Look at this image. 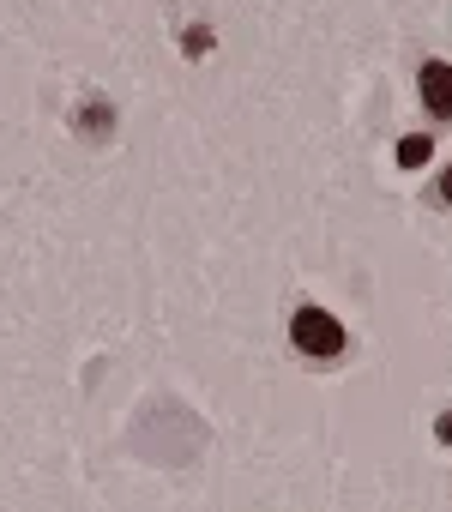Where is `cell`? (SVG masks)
<instances>
[{
  "label": "cell",
  "instance_id": "1",
  "mask_svg": "<svg viewBox=\"0 0 452 512\" xmlns=\"http://www.w3.org/2000/svg\"><path fill=\"white\" fill-rule=\"evenodd\" d=\"M290 338H296V350L302 356H320V362H332V356H344V326L326 314V308H302L296 320H290Z\"/></svg>",
  "mask_w": 452,
  "mask_h": 512
},
{
  "label": "cell",
  "instance_id": "2",
  "mask_svg": "<svg viewBox=\"0 0 452 512\" xmlns=\"http://www.w3.org/2000/svg\"><path fill=\"white\" fill-rule=\"evenodd\" d=\"M416 91H422V109L434 121H452V61H428L416 73Z\"/></svg>",
  "mask_w": 452,
  "mask_h": 512
},
{
  "label": "cell",
  "instance_id": "3",
  "mask_svg": "<svg viewBox=\"0 0 452 512\" xmlns=\"http://www.w3.org/2000/svg\"><path fill=\"white\" fill-rule=\"evenodd\" d=\"M398 163H410V169H416V163H428V139H422V133H416V139H404V145H398Z\"/></svg>",
  "mask_w": 452,
  "mask_h": 512
},
{
  "label": "cell",
  "instance_id": "4",
  "mask_svg": "<svg viewBox=\"0 0 452 512\" xmlns=\"http://www.w3.org/2000/svg\"><path fill=\"white\" fill-rule=\"evenodd\" d=\"M205 43H211V31L205 25H187V55H205Z\"/></svg>",
  "mask_w": 452,
  "mask_h": 512
},
{
  "label": "cell",
  "instance_id": "5",
  "mask_svg": "<svg viewBox=\"0 0 452 512\" xmlns=\"http://www.w3.org/2000/svg\"><path fill=\"white\" fill-rule=\"evenodd\" d=\"M440 199H446V205H452V169H446V175H440Z\"/></svg>",
  "mask_w": 452,
  "mask_h": 512
},
{
  "label": "cell",
  "instance_id": "6",
  "mask_svg": "<svg viewBox=\"0 0 452 512\" xmlns=\"http://www.w3.org/2000/svg\"><path fill=\"white\" fill-rule=\"evenodd\" d=\"M440 440H452V416H440Z\"/></svg>",
  "mask_w": 452,
  "mask_h": 512
}]
</instances>
